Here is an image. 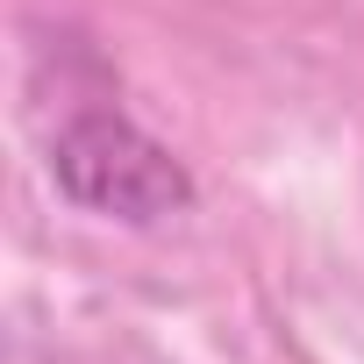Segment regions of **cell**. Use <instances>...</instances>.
Here are the masks:
<instances>
[{
    "label": "cell",
    "instance_id": "obj_1",
    "mask_svg": "<svg viewBox=\"0 0 364 364\" xmlns=\"http://www.w3.org/2000/svg\"><path fill=\"white\" fill-rule=\"evenodd\" d=\"M50 178L58 193L86 215H107V222H164L178 208H193V178L157 136H143L129 114H79L58 129L50 143Z\"/></svg>",
    "mask_w": 364,
    "mask_h": 364
}]
</instances>
